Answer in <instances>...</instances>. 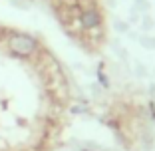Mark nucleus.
Here are the masks:
<instances>
[{"label":"nucleus","instance_id":"obj_1","mask_svg":"<svg viewBox=\"0 0 155 151\" xmlns=\"http://www.w3.org/2000/svg\"><path fill=\"white\" fill-rule=\"evenodd\" d=\"M8 50L14 56L20 58H28L38 50V40L30 34H12L8 38Z\"/></svg>","mask_w":155,"mask_h":151},{"label":"nucleus","instance_id":"obj_5","mask_svg":"<svg viewBox=\"0 0 155 151\" xmlns=\"http://www.w3.org/2000/svg\"><path fill=\"white\" fill-rule=\"evenodd\" d=\"M153 26H155V22H153L151 18H147V16H145V18H143V22H141V28H143V30L147 32V30H151Z\"/></svg>","mask_w":155,"mask_h":151},{"label":"nucleus","instance_id":"obj_4","mask_svg":"<svg viewBox=\"0 0 155 151\" xmlns=\"http://www.w3.org/2000/svg\"><path fill=\"white\" fill-rule=\"evenodd\" d=\"M147 14L149 12V2L147 0H135V6H133V14Z\"/></svg>","mask_w":155,"mask_h":151},{"label":"nucleus","instance_id":"obj_2","mask_svg":"<svg viewBox=\"0 0 155 151\" xmlns=\"http://www.w3.org/2000/svg\"><path fill=\"white\" fill-rule=\"evenodd\" d=\"M80 24L84 30H96L101 26V12L97 8H86L80 14Z\"/></svg>","mask_w":155,"mask_h":151},{"label":"nucleus","instance_id":"obj_3","mask_svg":"<svg viewBox=\"0 0 155 151\" xmlns=\"http://www.w3.org/2000/svg\"><path fill=\"white\" fill-rule=\"evenodd\" d=\"M139 44L147 50H155V36H149V34H143L139 36Z\"/></svg>","mask_w":155,"mask_h":151}]
</instances>
